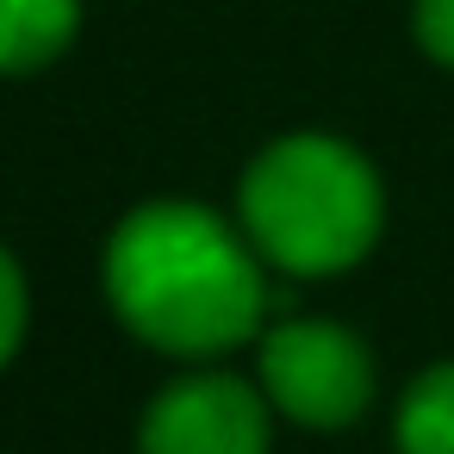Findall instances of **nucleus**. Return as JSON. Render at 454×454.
Here are the masks:
<instances>
[{"mask_svg": "<svg viewBox=\"0 0 454 454\" xmlns=\"http://www.w3.org/2000/svg\"><path fill=\"white\" fill-rule=\"evenodd\" d=\"M113 311L168 355H224L237 348L262 305V268L237 231L206 206H137L106 243Z\"/></svg>", "mask_w": 454, "mask_h": 454, "instance_id": "nucleus-1", "label": "nucleus"}, {"mask_svg": "<svg viewBox=\"0 0 454 454\" xmlns=\"http://www.w3.org/2000/svg\"><path fill=\"white\" fill-rule=\"evenodd\" d=\"M243 224L286 274H342L380 237V181L336 137H280L243 175Z\"/></svg>", "mask_w": 454, "mask_h": 454, "instance_id": "nucleus-2", "label": "nucleus"}, {"mask_svg": "<svg viewBox=\"0 0 454 454\" xmlns=\"http://www.w3.org/2000/svg\"><path fill=\"white\" fill-rule=\"evenodd\" d=\"M268 398L305 429H342L373 398V361L342 324H280L262 342Z\"/></svg>", "mask_w": 454, "mask_h": 454, "instance_id": "nucleus-3", "label": "nucleus"}, {"mask_svg": "<svg viewBox=\"0 0 454 454\" xmlns=\"http://www.w3.org/2000/svg\"><path fill=\"white\" fill-rule=\"evenodd\" d=\"M137 454H268V404L231 373L175 380L150 404Z\"/></svg>", "mask_w": 454, "mask_h": 454, "instance_id": "nucleus-4", "label": "nucleus"}, {"mask_svg": "<svg viewBox=\"0 0 454 454\" xmlns=\"http://www.w3.org/2000/svg\"><path fill=\"white\" fill-rule=\"evenodd\" d=\"M82 20V0H0V75L51 63Z\"/></svg>", "mask_w": 454, "mask_h": 454, "instance_id": "nucleus-5", "label": "nucleus"}, {"mask_svg": "<svg viewBox=\"0 0 454 454\" xmlns=\"http://www.w3.org/2000/svg\"><path fill=\"white\" fill-rule=\"evenodd\" d=\"M398 454H454V361H435L398 398Z\"/></svg>", "mask_w": 454, "mask_h": 454, "instance_id": "nucleus-6", "label": "nucleus"}, {"mask_svg": "<svg viewBox=\"0 0 454 454\" xmlns=\"http://www.w3.org/2000/svg\"><path fill=\"white\" fill-rule=\"evenodd\" d=\"M20 336H26V280H20L13 255L0 249V367L13 361Z\"/></svg>", "mask_w": 454, "mask_h": 454, "instance_id": "nucleus-7", "label": "nucleus"}, {"mask_svg": "<svg viewBox=\"0 0 454 454\" xmlns=\"http://www.w3.org/2000/svg\"><path fill=\"white\" fill-rule=\"evenodd\" d=\"M411 26H417V44H423L442 69H454V0H417Z\"/></svg>", "mask_w": 454, "mask_h": 454, "instance_id": "nucleus-8", "label": "nucleus"}]
</instances>
